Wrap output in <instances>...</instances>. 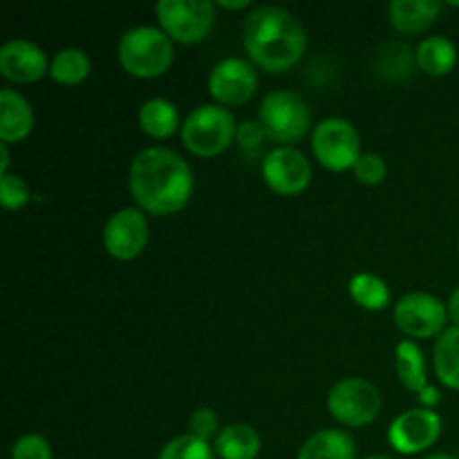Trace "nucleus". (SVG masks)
Listing matches in <instances>:
<instances>
[{
	"instance_id": "nucleus-1",
	"label": "nucleus",
	"mask_w": 459,
	"mask_h": 459,
	"mask_svg": "<svg viewBox=\"0 0 459 459\" xmlns=\"http://www.w3.org/2000/svg\"><path fill=\"white\" fill-rule=\"evenodd\" d=\"M128 188L137 209L155 218H169L186 209L195 191V175L179 152L151 146L130 164Z\"/></svg>"
},
{
	"instance_id": "nucleus-2",
	"label": "nucleus",
	"mask_w": 459,
	"mask_h": 459,
	"mask_svg": "<svg viewBox=\"0 0 459 459\" xmlns=\"http://www.w3.org/2000/svg\"><path fill=\"white\" fill-rule=\"evenodd\" d=\"M242 43L251 65L269 74H282L303 58L307 31L287 9L255 7L245 21Z\"/></svg>"
},
{
	"instance_id": "nucleus-3",
	"label": "nucleus",
	"mask_w": 459,
	"mask_h": 459,
	"mask_svg": "<svg viewBox=\"0 0 459 459\" xmlns=\"http://www.w3.org/2000/svg\"><path fill=\"white\" fill-rule=\"evenodd\" d=\"M117 58L126 74L148 81L170 70L175 61V48L173 40L160 27L139 25L124 31L117 45Z\"/></svg>"
},
{
	"instance_id": "nucleus-4",
	"label": "nucleus",
	"mask_w": 459,
	"mask_h": 459,
	"mask_svg": "<svg viewBox=\"0 0 459 459\" xmlns=\"http://www.w3.org/2000/svg\"><path fill=\"white\" fill-rule=\"evenodd\" d=\"M238 133L236 117L229 108L204 103L182 121V143L191 155L209 160L218 157L233 143Z\"/></svg>"
},
{
	"instance_id": "nucleus-5",
	"label": "nucleus",
	"mask_w": 459,
	"mask_h": 459,
	"mask_svg": "<svg viewBox=\"0 0 459 459\" xmlns=\"http://www.w3.org/2000/svg\"><path fill=\"white\" fill-rule=\"evenodd\" d=\"M258 121L263 124L267 139L281 146L300 142L312 128V112L307 103L290 90H273L260 103Z\"/></svg>"
},
{
	"instance_id": "nucleus-6",
	"label": "nucleus",
	"mask_w": 459,
	"mask_h": 459,
	"mask_svg": "<svg viewBox=\"0 0 459 459\" xmlns=\"http://www.w3.org/2000/svg\"><path fill=\"white\" fill-rule=\"evenodd\" d=\"M160 30L173 43L195 45L211 34L215 25V4L209 0H160L155 4Z\"/></svg>"
},
{
	"instance_id": "nucleus-7",
	"label": "nucleus",
	"mask_w": 459,
	"mask_h": 459,
	"mask_svg": "<svg viewBox=\"0 0 459 459\" xmlns=\"http://www.w3.org/2000/svg\"><path fill=\"white\" fill-rule=\"evenodd\" d=\"M312 152L323 169L332 173L352 170L361 152V134L341 117H327L312 130Z\"/></svg>"
},
{
	"instance_id": "nucleus-8",
	"label": "nucleus",
	"mask_w": 459,
	"mask_h": 459,
	"mask_svg": "<svg viewBox=\"0 0 459 459\" xmlns=\"http://www.w3.org/2000/svg\"><path fill=\"white\" fill-rule=\"evenodd\" d=\"M327 411L348 429L370 426L381 412V393L372 381L361 377H348L332 385L327 394Z\"/></svg>"
},
{
	"instance_id": "nucleus-9",
	"label": "nucleus",
	"mask_w": 459,
	"mask_h": 459,
	"mask_svg": "<svg viewBox=\"0 0 459 459\" xmlns=\"http://www.w3.org/2000/svg\"><path fill=\"white\" fill-rule=\"evenodd\" d=\"M446 321V303L426 291H411L394 303V323L411 341L442 336L448 330Z\"/></svg>"
},
{
	"instance_id": "nucleus-10",
	"label": "nucleus",
	"mask_w": 459,
	"mask_h": 459,
	"mask_svg": "<svg viewBox=\"0 0 459 459\" xmlns=\"http://www.w3.org/2000/svg\"><path fill=\"white\" fill-rule=\"evenodd\" d=\"M444 421L430 408H411L394 417L388 429V442L399 455H420L433 448L442 435Z\"/></svg>"
},
{
	"instance_id": "nucleus-11",
	"label": "nucleus",
	"mask_w": 459,
	"mask_h": 459,
	"mask_svg": "<svg viewBox=\"0 0 459 459\" xmlns=\"http://www.w3.org/2000/svg\"><path fill=\"white\" fill-rule=\"evenodd\" d=\"M263 179L276 195L296 197L312 182V164L294 146H276L264 155Z\"/></svg>"
},
{
	"instance_id": "nucleus-12",
	"label": "nucleus",
	"mask_w": 459,
	"mask_h": 459,
	"mask_svg": "<svg viewBox=\"0 0 459 459\" xmlns=\"http://www.w3.org/2000/svg\"><path fill=\"white\" fill-rule=\"evenodd\" d=\"M148 220L137 206H124L108 218L103 227V249L115 260L128 263L139 258L148 247Z\"/></svg>"
},
{
	"instance_id": "nucleus-13",
	"label": "nucleus",
	"mask_w": 459,
	"mask_h": 459,
	"mask_svg": "<svg viewBox=\"0 0 459 459\" xmlns=\"http://www.w3.org/2000/svg\"><path fill=\"white\" fill-rule=\"evenodd\" d=\"M258 90V74L251 61L245 58H224L211 70L209 94L218 106L238 108L251 101Z\"/></svg>"
},
{
	"instance_id": "nucleus-14",
	"label": "nucleus",
	"mask_w": 459,
	"mask_h": 459,
	"mask_svg": "<svg viewBox=\"0 0 459 459\" xmlns=\"http://www.w3.org/2000/svg\"><path fill=\"white\" fill-rule=\"evenodd\" d=\"M0 74L9 83L30 85L49 74L48 54L36 43L25 39H13L0 48Z\"/></svg>"
},
{
	"instance_id": "nucleus-15",
	"label": "nucleus",
	"mask_w": 459,
	"mask_h": 459,
	"mask_svg": "<svg viewBox=\"0 0 459 459\" xmlns=\"http://www.w3.org/2000/svg\"><path fill=\"white\" fill-rule=\"evenodd\" d=\"M34 130V110L16 90H0V139L3 143L25 142Z\"/></svg>"
},
{
	"instance_id": "nucleus-16",
	"label": "nucleus",
	"mask_w": 459,
	"mask_h": 459,
	"mask_svg": "<svg viewBox=\"0 0 459 459\" xmlns=\"http://www.w3.org/2000/svg\"><path fill=\"white\" fill-rule=\"evenodd\" d=\"M442 13L437 0H393L388 4V21L402 36H417L429 30Z\"/></svg>"
},
{
	"instance_id": "nucleus-17",
	"label": "nucleus",
	"mask_w": 459,
	"mask_h": 459,
	"mask_svg": "<svg viewBox=\"0 0 459 459\" xmlns=\"http://www.w3.org/2000/svg\"><path fill=\"white\" fill-rule=\"evenodd\" d=\"M296 459H357V442L341 429H323L305 439Z\"/></svg>"
},
{
	"instance_id": "nucleus-18",
	"label": "nucleus",
	"mask_w": 459,
	"mask_h": 459,
	"mask_svg": "<svg viewBox=\"0 0 459 459\" xmlns=\"http://www.w3.org/2000/svg\"><path fill=\"white\" fill-rule=\"evenodd\" d=\"M215 455L220 459H258L263 439L249 424H229L215 437Z\"/></svg>"
},
{
	"instance_id": "nucleus-19",
	"label": "nucleus",
	"mask_w": 459,
	"mask_h": 459,
	"mask_svg": "<svg viewBox=\"0 0 459 459\" xmlns=\"http://www.w3.org/2000/svg\"><path fill=\"white\" fill-rule=\"evenodd\" d=\"M394 372L406 390L415 394L429 393L430 384L426 377V357L415 341H402L394 350Z\"/></svg>"
},
{
	"instance_id": "nucleus-20",
	"label": "nucleus",
	"mask_w": 459,
	"mask_h": 459,
	"mask_svg": "<svg viewBox=\"0 0 459 459\" xmlns=\"http://www.w3.org/2000/svg\"><path fill=\"white\" fill-rule=\"evenodd\" d=\"M179 110L169 99H151L139 108V128L151 139H170L179 128Z\"/></svg>"
},
{
	"instance_id": "nucleus-21",
	"label": "nucleus",
	"mask_w": 459,
	"mask_h": 459,
	"mask_svg": "<svg viewBox=\"0 0 459 459\" xmlns=\"http://www.w3.org/2000/svg\"><path fill=\"white\" fill-rule=\"evenodd\" d=\"M417 67L429 76H446L457 65V48L446 36H429L415 49Z\"/></svg>"
},
{
	"instance_id": "nucleus-22",
	"label": "nucleus",
	"mask_w": 459,
	"mask_h": 459,
	"mask_svg": "<svg viewBox=\"0 0 459 459\" xmlns=\"http://www.w3.org/2000/svg\"><path fill=\"white\" fill-rule=\"evenodd\" d=\"M433 368L439 384L459 393V327H448L437 336L433 350Z\"/></svg>"
},
{
	"instance_id": "nucleus-23",
	"label": "nucleus",
	"mask_w": 459,
	"mask_h": 459,
	"mask_svg": "<svg viewBox=\"0 0 459 459\" xmlns=\"http://www.w3.org/2000/svg\"><path fill=\"white\" fill-rule=\"evenodd\" d=\"M350 299L359 305V307L368 309V312H384L390 303H393V294L390 287L385 285L384 278L375 276V273H357L350 278Z\"/></svg>"
},
{
	"instance_id": "nucleus-24",
	"label": "nucleus",
	"mask_w": 459,
	"mask_h": 459,
	"mask_svg": "<svg viewBox=\"0 0 459 459\" xmlns=\"http://www.w3.org/2000/svg\"><path fill=\"white\" fill-rule=\"evenodd\" d=\"M90 70H92L90 56L79 48L61 49L49 61V76H52V81H56L58 85H67V88L83 83L90 76Z\"/></svg>"
},
{
	"instance_id": "nucleus-25",
	"label": "nucleus",
	"mask_w": 459,
	"mask_h": 459,
	"mask_svg": "<svg viewBox=\"0 0 459 459\" xmlns=\"http://www.w3.org/2000/svg\"><path fill=\"white\" fill-rule=\"evenodd\" d=\"M377 65H379V72L388 79L399 81L408 79L412 74V70L417 67L415 52L406 45H385L379 52V58H377Z\"/></svg>"
},
{
	"instance_id": "nucleus-26",
	"label": "nucleus",
	"mask_w": 459,
	"mask_h": 459,
	"mask_svg": "<svg viewBox=\"0 0 459 459\" xmlns=\"http://www.w3.org/2000/svg\"><path fill=\"white\" fill-rule=\"evenodd\" d=\"M215 448L204 439L193 437L191 433L178 435L160 451L157 459H215Z\"/></svg>"
},
{
	"instance_id": "nucleus-27",
	"label": "nucleus",
	"mask_w": 459,
	"mask_h": 459,
	"mask_svg": "<svg viewBox=\"0 0 459 459\" xmlns=\"http://www.w3.org/2000/svg\"><path fill=\"white\" fill-rule=\"evenodd\" d=\"M352 173L354 179L363 186H379L385 175H388V166H385L384 157L377 155V152H363L357 164H354Z\"/></svg>"
},
{
	"instance_id": "nucleus-28",
	"label": "nucleus",
	"mask_w": 459,
	"mask_h": 459,
	"mask_svg": "<svg viewBox=\"0 0 459 459\" xmlns=\"http://www.w3.org/2000/svg\"><path fill=\"white\" fill-rule=\"evenodd\" d=\"M0 202L4 211H21L30 202V188L21 175H0Z\"/></svg>"
},
{
	"instance_id": "nucleus-29",
	"label": "nucleus",
	"mask_w": 459,
	"mask_h": 459,
	"mask_svg": "<svg viewBox=\"0 0 459 459\" xmlns=\"http://www.w3.org/2000/svg\"><path fill=\"white\" fill-rule=\"evenodd\" d=\"M220 420L215 415L213 408L200 406L193 411L191 420H188V433L197 439H204L211 444V439H215L220 435Z\"/></svg>"
},
{
	"instance_id": "nucleus-30",
	"label": "nucleus",
	"mask_w": 459,
	"mask_h": 459,
	"mask_svg": "<svg viewBox=\"0 0 459 459\" xmlns=\"http://www.w3.org/2000/svg\"><path fill=\"white\" fill-rule=\"evenodd\" d=\"M12 459H52V444L43 435H22L13 442Z\"/></svg>"
},
{
	"instance_id": "nucleus-31",
	"label": "nucleus",
	"mask_w": 459,
	"mask_h": 459,
	"mask_svg": "<svg viewBox=\"0 0 459 459\" xmlns=\"http://www.w3.org/2000/svg\"><path fill=\"white\" fill-rule=\"evenodd\" d=\"M263 139H267V133H264L263 124H260L258 119L238 124L236 142L240 143L242 148H258L260 143H263Z\"/></svg>"
},
{
	"instance_id": "nucleus-32",
	"label": "nucleus",
	"mask_w": 459,
	"mask_h": 459,
	"mask_svg": "<svg viewBox=\"0 0 459 459\" xmlns=\"http://www.w3.org/2000/svg\"><path fill=\"white\" fill-rule=\"evenodd\" d=\"M446 307H448V318H451L453 327H459V287L451 294Z\"/></svg>"
},
{
	"instance_id": "nucleus-33",
	"label": "nucleus",
	"mask_w": 459,
	"mask_h": 459,
	"mask_svg": "<svg viewBox=\"0 0 459 459\" xmlns=\"http://www.w3.org/2000/svg\"><path fill=\"white\" fill-rule=\"evenodd\" d=\"M218 7H222V9H227V12H242V9H249L251 7V3L249 0H218Z\"/></svg>"
},
{
	"instance_id": "nucleus-34",
	"label": "nucleus",
	"mask_w": 459,
	"mask_h": 459,
	"mask_svg": "<svg viewBox=\"0 0 459 459\" xmlns=\"http://www.w3.org/2000/svg\"><path fill=\"white\" fill-rule=\"evenodd\" d=\"M9 173V148L7 143H0V175Z\"/></svg>"
},
{
	"instance_id": "nucleus-35",
	"label": "nucleus",
	"mask_w": 459,
	"mask_h": 459,
	"mask_svg": "<svg viewBox=\"0 0 459 459\" xmlns=\"http://www.w3.org/2000/svg\"><path fill=\"white\" fill-rule=\"evenodd\" d=\"M424 459H459L455 455H448V453H433V455L424 457Z\"/></svg>"
},
{
	"instance_id": "nucleus-36",
	"label": "nucleus",
	"mask_w": 459,
	"mask_h": 459,
	"mask_svg": "<svg viewBox=\"0 0 459 459\" xmlns=\"http://www.w3.org/2000/svg\"><path fill=\"white\" fill-rule=\"evenodd\" d=\"M363 459H394V457H390V455H368Z\"/></svg>"
},
{
	"instance_id": "nucleus-37",
	"label": "nucleus",
	"mask_w": 459,
	"mask_h": 459,
	"mask_svg": "<svg viewBox=\"0 0 459 459\" xmlns=\"http://www.w3.org/2000/svg\"><path fill=\"white\" fill-rule=\"evenodd\" d=\"M457 249H459V245H457Z\"/></svg>"
}]
</instances>
